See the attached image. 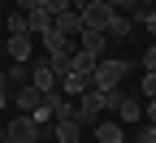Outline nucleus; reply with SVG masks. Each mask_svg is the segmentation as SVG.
Wrapping results in <instances>:
<instances>
[{
	"label": "nucleus",
	"mask_w": 156,
	"mask_h": 143,
	"mask_svg": "<svg viewBox=\"0 0 156 143\" xmlns=\"http://www.w3.org/2000/svg\"><path fill=\"white\" fill-rule=\"evenodd\" d=\"M126 78H130V65L122 56H100L95 70H91V83L95 87H126Z\"/></svg>",
	"instance_id": "nucleus-1"
},
{
	"label": "nucleus",
	"mask_w": 156,
	"mask_h": 143,
	"mask_svg": "<svg viewBox=\"0 0 156 143\" xmlns=\"http://www.w3.org/2000/svg\"><path fill=\"white\" fill-rule=\"evenodd\" d=\"M26 70H30V78H26V83H30V87H39L44 95L61 87V78H56V70H52L48 52H44V56H30V61H26Z\"/></svg>",
	"instance_id": "nucleus-2"
},
{
	"label": "nucleus",
	"mask_w": 156,
	"mask_h": 143,
	"mask_svg": "<svg viewBox=\"0 0 156 143\" xmlns=\"http://www.w3.org/2000/svg\"><path fill=\"white\" fill-rule=\"evenodd\" d=\"M74 9L83 17V30H108V22H113V9L104 0H78Z\"/></svg>",
	"instance_id": "nucleus-3"
},
{
	"label": "nucleus",
	"mask_w": 156,
	"mask_h": 143,
	"mask_svg": "<svg viewBox=\"0 0 156 143\" xmlns=\"http://www.w3.org/2000/svg\"><path fill=\"white\" fill-rule=\"evenodd\" d=\"M0 134L13 139V143H26V139H39V126L30 121V113H17L13 121H5V126H0Z\"/></svg>",
	"instance_id": "nucleus-4"
},
{
	"label": "nucleus",
	"mask_w": 156,
	"mask_h": 143,
	"mask_svg": "<svg viewBox=\"0 0 156 143\" xmlns=\"http://www.w3.org/2000/svg\"><path fill=\"white\" fill-rule=\"evenodd\" d=\"M100 113H104V109H100V91H95V87L78 95V113H74V117L83 121V126H95V121H100Z\"/></svg>",
	"instance_id": "nucleus-5"
},
{
	"label": "nucleus",
	"mask_w": 156,
	"mask_h": 143,
	"mask_svg": "<svg viewBox=\"0 0 156 143\" xmlns=\"http://www.w3.org/2000/svg\"><path fill=\"white\" fill-rule=\"evenodd\" d=\"M5 52H9V61H13V65H26V61L35 56V39H30L26 30H22V35H9Z\"/></svg>",
	"instance_id": "nucleus-6"
},
{
	"label": "nucleus",
	"mask_w": 156,
	"mask_h": 143,
	"mask_svg": "<svg viewBox=\"0 0 156 143\" xmlns=\"http://www.w3.org/2000/svg\"><path fill=\"white\" fill-rule=\"evenodd\" d=\"M74 44L83 48V52H91V56H108V35L104 30H83Z\"/></svg>",
	"instance_id": "nucleus-7"
},
{
	"label": "nucleus",
	"mask_w": 156,
	"mask_h": 143,
	"mask_svg": "<svg viewBox=\"0 0 156 143\" xmlns=\"http://www.w3.org/2000/svg\"><path fill=\"white\" fill-rule=\"evenodd\" d=\"M52 30H56V35H69V39H78V35H83V17H78V9L56 13V17H52Z\"/></svg>",
	"instance_id": "nucleus-8"
},
{
	"label": "nucleus",
	"mask_w": 156,
	"mask_h": 143,
	"mask_svg": "<svg viewBox=\"0 0 156 143\" xmlns=\"http://www.w3.org/2000/svg\"><path fill=\"white\" fill-rule=\"evenodd\" d=\"M13 104H17V113H30V109L44 104V91L30 87V83H22V87H13Z\"/></svg>",
	"instance_id": "nucleus-9"
},
{
	"label": "nucleus",
	"mask_w": 156,
	"mask_h": 143,
	"mask_svg": "<svg viewBox=\"0 0 156 143\" xmlns=\"http://www.w3.org/2000/svg\"><path fill=\"white\" fill-rule=\"evenodd\" d=\"M91 139L95 143H126V126H122V121H95Z\"/></svg>",
	"instance_id": "nucleus-10"
},
{
	"label": "nucleus",
	"mask_w": 156,
	"mask_h": 143,
	"mask_svg": "<svg viewBox=\"0 0 156 143\" xmlns=\"http://www.w3.org/2000/svg\"><path fill=\"white\" fill-rule=\"evenodd\" d=\"M83 121H78V117H61V121H56V126H52V139H61V143H83Z\"/></svg>",
	"instance_id": "nucleus-11"
},
{
	"label": "nucleus",
	"mask_w": 156,
	"mask_h": 143,
	"mask_svg": "<svg viewBox=\"0 0 156 143\" xmlns=\"http://www.w3.org/2000/svg\"><path fill=\"white\" fill-rule=\"evenodd\" d=\"M91 87H95V83H91V74H83V70L61 74V91H65V95H74V100L83 95V91H91Z\"/></svg>",
	"instance_id": "nucleus-12"
},
{
	"label": "nucleus",
	"mask_w": 156,
	"mask_h": 143,
	"mask_svg": "<svg viewBox=\"0 0 156 143\" xmlns=\"http://www.w3.org/2000/svg\"><path fill=\"white\" fill-rule=\"evenodd\" d=\"M52 17H56L52 9H30V13H26V30H30V35H48V30H52Z\"/></svg>",
	"instance_id": "nucleus-13"
},
{
	"label": "nucleus",
	"mask_w": 156,
	"mask_h": 143,
	"mask_svg": "<svg viewBox=\"0 0 156 143\" xmlns=\"http://www.w3.org/2000/svg\"><path fill=\"white\" fill-rule=\"evenodd\" d=\"M117 121H122V126L143 121V104H139V100H130V95H122V104H117Z\"/></svg>",
	"instance_id": "nucleus-14"
},
{
	"label": "nucleus",
	"mask_w": 156,
	"mask_h": 143,
	"mask_svg": "<svg viewBox=\"0 0 156 143\" xmlns=\"http://www.w3.org/2000/svg\"><path fill=\"white\" fill-rule=\"evenodd\" d=\"M104 35H108V39H130V35H134V17H130V13H113V22H108Z\"/></svg>",
	"instance_id": "nucleus-15"
},
{
	"label": "nucleus",
	"mask_w": 156,
	"mask_h": 143,
	"mask_svg": "<svg viewBox=\"0 0 156 143\" xmlns=\"http://www.w3.org/2000/svg\"><path fill=\"white\" fill-rule=\"evenodd\" d=\"M139 95H143V100H156V70H143V78H139Z\"/></svg>",
	"instance_id": "nucleus-16"
},
{
	"label": "nucleus",
	"mask_w": 156,
	"mask_h": 143,
	"mask_svg": "<svg viewBox=\"0 0 156 143\" xmlns=\"http://www.w3.org/2000/svg\"><path fill=\"white\" fill-rule=\"evenodd\" d=\"M5 30H9V35H22V30H26V13H22V9L9 13V17H5ZM26 35H30V30H26Z\"/></svg>",
	"instance_id": "nucleus-17"
},
{
	"label": "nucleus",
	"mask_w": 156,
	"mask_h": 143,
	"mask_svg": "<svg viewBox=\"0 0 156 143\" xmlns=\"http://www.w3.org/2000/svg\"><path fill=\"white\" fill-rule=\"evenodd\" d=\"M5 74H9V87H22L26 78H30V70H26V65H13V70H5Z\"/></svg>",
	"instance_id": "nucleus-18"
},
{
	"label": "nucleus",
	"mask_w": 156,
	"mask_h": 143,
	"mask_svg": "<svg viewBox=\"0 0 156 143\" xmlns=\"http://www.w3.org/2000/svg\"><path fill=\"white\" fill-rule=\"evenodd\" d=\"M130 143H156V126L147 121V126H143L139 134H130Z\"/></svg>",
	"instance_id": "nucleus-19"
},
{
	"label": "nucleus",
	"mask_w": 156,
	"mask_h": 143,
	"mask_svg": "<svg viewBox=\"0 0 156 143\" xmlns=\"http://www.w3.org/2000/svg\"><path fill=\"white\" fill-rule=\"evenodd\" d=\"M104 5H108L113 13H126V9H134V0H104Z\"/></svg>",
	"instance_id": "nucleus-20"
},
{
	"label": "nucleus",
	"mask_w": 156,
	"mask_h": 143,
	"mask_svg": "<svg viewBox=\"0 0 156 143\" xmlns=\"http://www.w3.org/2000/svg\"><path fill=\"white\" fill-rule=\"evenodd\" d=\"M13 5L22 9V13H30V9H44V0H13Z\"/></svg>",
	"instance_id": "nucleus-21"
},
{
	"label": "nucleus",
	"mask_w": 156,
	"mask_h": 143,
	"mask_svg": "<svg viewBox=\"0 0 156 143\" xmlns=\"http://www.w3.org/2000/svg\"><path fill=\"white\" fill-rule=\"evenodd\" d=\"M143 70H156V44H152V48L143 52Z\"/></svg>",
	"instance_id": "nucleus-22"
},
{
	"label": "nucleus",
	"mask_w": 156,
	"mask_h": 143,
	"mask_svg": "<svg viewBox=\"0 0 156 143\" xmlns=\"http://www.w3.org/2000/svg\"><path fill=\"white\" fill-rule=\"evenodd\" d=\"M143 121H152V126H156V100H147V104H143Z\"/></svg>",
	"instance_id": "nucleus-23"
},
{
	"label": "nucleus",
	"mask_w": 156,
	"mask_h": 143,
	"mask_svg": "<svg viewBox=\"0 0 156 143\" xmlns=\"http://www.w3.org/2000/svg\"><path fill=\"white\" fill-rule=\"evenodd\" d=\"M9 104H13V91H0V113H5Z\"/></svg>",
	"instance_id": "nucleus-24"
},
{
	"label": "nucleus",
	"mask_w": 156,
	"mask_h": 143,
	"mask_svg": "<svg viewBox=\"0 0 156 143\" xmlns=\"http://www.w3.org/2000/svg\"><path fill=\"white\" fill-rule=\"evenodd\" d=\"M0 91H9V74L5 70H0Z\"/></svg>",
	"instance_id": "nucleus-25"
},
{
	"label": "nucleus",
	"mask_w": 156,
	"mask_h": 143,
	"mask_svg": "<svg viewBox=\"0 0 156 143\" xmlns=\"http://www.w3.org/2000/svg\"><path fill=\"white\" fill-rule=\"evenodd\" d=\"M26 143H44V139H26Z\"/></svg>",
	"instance_id": "nucleus-26"
},
{
	"label": "nucleus",
	"mask_w": 156,
	"mask_h": 143,
	"mask_svg": "<svg viewBox=\"0 0 156 143\" xmlns=\"http://www.w3.org/2000/svg\"><path fill=\"white\" fill-rule=\"evenodd\" d=\"M0 5H13V0H0Z\"/></svg>",
	"instance_id": "nucleus-27"
},
{
	"label": "nucleus",
	"mask_w": 156,
	"mask_h": 143,
	"mask_svg": "<svg viewBox=\"0 0 156 143\" xmlns=\"http://www.w3.org/2000/svg\"><path fill=\"white\" fill-rule=\"evenodd\" d=\"M48 143H61V139H48Z\"/></svg>",
	"instance_id": "nucleus-28"
},
{
	"label": "nucleus",
	"mask_w": 156,
	"mask_h": 143,
	"mask_svg": "<svg viewBox=\"0 0 156 143\" xmlns=\"http://www.w3.org/2000/svg\"><path fill=\"white\" fill-rule=\"evenodd\" d=\"M0 26H5V17H0Z\"/></svg>",
	"instance_id": "nucleus-29"
},
{
	"label": "nucleus",
	"mask_w": 156,
	"mask_h": 143,
	"mask_svg": "<svg viewBox=\"0 0 156 143\" xmlns=\"http://www.w3.org/2000/svg\"><path fill=\"white\" fill-rule=\"evenodd\" d=\"M87 143H95V139H87Z\"/></svg>",
	"instance_id": "nucleus-30"
},
{
	"label": "nucleus",
	"mask_w": 156,
	"mask_h": 143,
	"mask_svg": "<svg viewBox=\"0 0 156 143\" xmlns=\"http://www.w3.org/2000/svg\"><path fill=\"white\" fill-rule=\"evenodd\" d=\"M0 126H5V121H0Z\"/></svg>",
	"instance_id": "nucleus-31"
},
{
	"label": "nucleus",
	"mask_w": 156,
	"mask_h": 143,
	"mask_svg": "<svg viewBox=\"0 0 156 143\" xmlns=\"http://www.w3.org/2000/svg\"><path fill=\"white\" fill-rule=\"evenodd\" d=\"M74 5H78V0H74Z\"/></svg>",
	"instance_id": "nucleus-32"
}]
</instances>
